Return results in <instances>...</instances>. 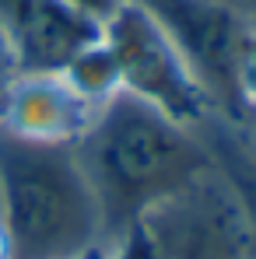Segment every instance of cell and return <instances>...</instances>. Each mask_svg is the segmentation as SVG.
<instances>
[{
    "mask_svg": "<svg viewBox=\"0 0 256 259\" xmlns=\"http://www.w3.org/2000/svg\"><path fill=\"white\" fill-rule=\"evenodd\" d=\"M98 105L63 70H18L0 98V133L32 144L74 147L95 123Z\"/></svg>",
    "mask_w": 256,
    "mask_h": 259,
    "instance_id": "8992f818",
    "label": "cell"
},
{
    "mask_svg": "<svg viewBox=\"0 0 256 259\" xmlns=\"http://www.w3.org/2000/svg\"><path fill=\"white\" fill-rule=\"evenodd\" d=\"M235 88H239V102L246 119L256 116V25L249 28L246 42L239 49V63H235ZM242 119V123H246Z\"/></svg>",
    "mask_w": 256,
    "mask_h": 259,
    "instance_id": "30bf717a",
    "label": "cell"
},
{
    "mask_svg": "<svg viewBox=\"0 0 256 259\" xmlns=\"http://www.w3.org/2000/svg\"><path fill=\"white\" fill-rule=\"evenodd\" d=\"M70 4H74L78 11H85L88 18H95V21L102 25V21H105V18H109V14H113V11H116L123 0H70Z\"/></svg>",
    "mask_w": 256,
    "mask_h": 259,
    "instance_id": "7c38bea8",
    "label": "cell"
},
{
    "mask_svg": "<svg viewBox=\"0 0 256 259\" xmlns=\"http://www.w3.org/2000/svg\"><path fill=\"white\" fill-rule=\"evenodd\" d=\"M0 231L7 259H91L102 217L74 147L0 133Z\"/></svg>",
    "mask_w": 256,
    "mask_h": 259,
    "instance_id": "7a4b0ae2",
    "label": "cell"
},
{
    "mask_svg": "<svg viewBox=\"0 0 256 259\" xmlns=\"http://www.w3.org/2000/svg\"><path fill=\"white\" fill-rule=\"evenodd\" d=\"M102 42L113 53L120 91L155 105L158 112L193 130L217 116L179 49L137 0H123L102 21Z\"/></svg>",
    "mask_w": 256,
    "mask_h": 259,
    "instance_id": "3957f363",
    "label": "cell"
},
{
    "mask_svg": "<svg viewBox=\"0 0 256 259\" xmlns=\"http://www.w3.org/2000/svg\"><path fill=\"white\" fill-rule=\"evenodd\" d=\"M214 4H225V7L239 11L242 18H249V21H256V0H214Z\"/></svg>",
    "mask_w": 256,
    "mask_h": 259,
    "instance_id": "9a60e30c",
    "label": "cell"
},
{
    "mask_svg": "<svg viewBox=\"0 0 256 259\" xmlns=\"http://www.w3.org/2000/svg\"><path fill=\"white\" fill-rule=\"evenodd\" d=\"M18 74V63H14V53H11V46L4 39V32H0V98H4V91L11 84V77Z\"/></svg>",
    "mask_w": 256,
    "mask_h": 259,
    "instance_id": "4fadbf2b",
    "label": "cell"
},
{
    "mask_svg": "<svg viewBox=\"0 0 256 259\" xmlns=\"http://www.w3.org/2000/svg\"><path fill=\"white\" fill-rule=\"evenodd\" d=\"M105 259H151V242H148L144 228L137 224L133 231H127V235L113 245V256H105Z\"/></svg>",
    "mask_w": 256,
    "mask_h": 259,
    "instance_id": "8fae6325",
    "label": "cell"
},
{
    "mask_svg": "<svg viewBox=\"0 0 256 259\" xmlns=\"http://www.w3.org/2000/svg\"><path fill=\"white\" fill-rule=\"evenodd\" d=\"M172 39L204 95L211 98L214 112L232 126H242L246 112L235 88V63L256 21L214 0H137Z\"/></svg>",
    "mask_w": 256,
    "mask_h": 259,
    "instance_id": "277c9868",
    "label": "cell"
},
{
    "mask_svg": "<svg viewBox=\"0 0 256 259\" xmlns=\"http://www.w3.org/2000/svg\"><path fill=\"white\" fill-rule=\"evenodd\" d=\"M235 133H239V140H242V147L249 151V158L256 161V116H249L242 126H235Z\"/></svg>",
    "mask_w": 256,
    "mask_h": 259,
    "instance_id": "5bb4252c",
    "label": "cell"
},
{
    "mask_svg": "<svg viewBox=\"0 0 256 259\" xmlns=\"http://www.w3.org/2000/svg\"><path fill=\"white\" fill-rule=\"evenodd\" d=\"M0 259H7V242H4V231H0Z\"/></svg>",
    "mask_w": 256,
    "mask_h": 259,
    "instance_id": "2e32d148",
    "label": "cell"
},
{
    "mask_svg": "<svg viewBox=\"0 0 256 259\" xmlns=\"http://www.w3.org/2000/svg\"><path fill=\"white\" fill-rule=\"evenodd\" d=\"M91 259H105V252H98V256H91Z\"/></svg>",
    "mask_w": 256,
    "mask_h": 259,
    "instance_id": "e0dca14e",
    "label": "cell"
},
{
    "mask_svg": "<svg viewBox=\"0 0 256 259\" xmlns=\"http://www.w3.org/2000/svg\"><path fill=\"white\" fill-rule=\"evenodd\" d=\"M74 154L95 193L105 245H116L151 210L214 175L204 130L182 126L127 91L98 105Z\"/></svg>",
    "mask_w": 256,
    "mask_h": 259,
    "instance_id": "6da1fadb",
    "label": "cell"
},
{
    "mask_svg": "<svg viewBox=\"0 0 256 259\" xmlns=\"http://www.w3.org/2000/svg\"><path fill=\"white\" fill-rule=\"evenodd\" d=\"M0 32L18 70H63L102 25L70 0H0Z\"/></svg>",
    "mask_w": 256,
    "mask_h": 259,
    "instance_id": "52a82bcc",
    "label": "cell"
},
{
    "mask_svg": "<svg viewBox=\"0 0 256 259\" xmlns=\"http://www.w3.org/2000/svg\"><path fill=\"white\" fill-rule=\"evenodd\" d=\"M200 130H204V140L214 154V172L221 175V182L235 196V207L242 217V235H246V259H256V161L242 147L232 123L217 126L211 119Z\"/></svg>",
    "mask_w": 256,
    "mask_h": 259,
    "instance_id": "ba28073f",
    "label": "cell"
},
{
    "mask_svg": "<svg viewBox=\"0 0 256 259\" xmlns=\"http://www.w3.org/2000/svg\"><path fill=\"white\" fill-rule=\"evenodd\" d=\"M151 259H242L246 235L235 196L214 172L140 221Z\"/></svg>",
    "mask_w": 256,
    "mask_h": 259,
    "instance_id": "5b68a950",
    "label": "cell"
},
{
    "mask_svg": "<svg viewBox=\"0 0 256 259\" xmlns=\"http://www.w3.org/2000/svg\"><path fill=\"white\" fill-rule=\"evenodd\" d=\"M242 259H246V256H242Z\"/></svg>",
    "mask_w": 256,
    "mask_h": 259,
    "instance_id": "ac0fdd59",
    "label": "cell"
},
{
    "mask_svg": "<svg viewBox=\"0 0 256 259\" xmlns=\"http://www.w3.org/2000/svg\"><path fill=\"white\" fill-rule=\"evenodd\" d=\"M63 74L70 77V84L78 88L85 98H91L95 105L109 102L116 91H120V74H116V63H113V53L109 46L102 42V32L91 46H85L67 67Z\"/></svg>",
    "mask_w": 256,
    "mask_h": 259,
    "instance_id": "9c48e42d",
    "label": "cell"
}]
</instances>
